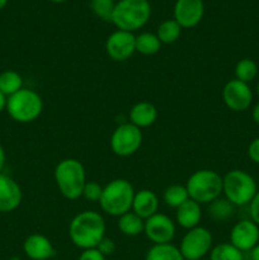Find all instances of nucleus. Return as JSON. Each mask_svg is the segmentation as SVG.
<instances>
[{
    "instance_id": "cd10ccee",
    "label": "nucleus",
    "mask_w": 259,
    "mask_h": 260,
    "mask_svg": "<svg viewBox=\"0 0 259 260\" xmlns=\"http://www.w3.org/2000/svg\"><path fill=\"white\" fill-rule=\"evenodd\" d=\"M243 251L231 243H222L213 246L210 251V260H243Z\"/></svg>"
},
{
    "instance_id": "423d86ee",
    "label": "nucleus",
    "mask_w": 259,
    "mask_h": 260,
    "mask_svg": "<svg viewBox=\"0 0 259 260\" xmlns=\"http://www.w3.org/2000/svg\"><path fill=\"white\" fill-rule=\"evenodd\" d=\"M258 192L256 182L249 173L234 169L222 177V193L235 207L248 206Z\"/></svg>"
},
{
    "instance_id": "412c9836",
    "label": "nucleus",
    "mask_w": 259,
    "mask_h": 260,
    "mask_svg": "<svg viewBox=\"0 0 259 260\" xmlns=\"http://www.w3.org/2000/svg\"><path fill=\"white\" fill-rule=\"evenodd\" d=\"M119 231L126 236H137L144 233L145 220L137 216L136 213L130 211L124 215L119 216L117 222Z\"/></svg>"
},
{
    "instance_id": "473e14b6",
    "label": "nucleus",
    "mask_w": 259,
    "mask_h": 260,
    "mask_svg": "<svg viewBox=\"0 0 259 260\" xmlns=\"http://www.w3.org/2000/svg\"><path fill=\"white\" fill-rule=\"evenodd\" d=\"M78 260H106V256L101 253L96 248L86 249L83 250Z\"/></svg>"
},
{
    "instance_id": "58836bf2",
    "label": "nucleus",
    "mask_w": 259,
    "mask_h": 260,
    "mask_svg": "<svg viewBox=\"0 0 259 260\" xmlns=\"http://www.w3.org/2000/svg\"><path fill=\"white\" fill-rule=\"evenodd\" d=\"M7 4H8V0H0V10H2Z\"/></svg>"
},
{
    "instance_id": "f03ea898",
    "label": "nucleus",
    "mask_w": 259,
    "mask_h": 260,
    "mask_svg": "<svg viewBox=\"0 0 259 260\" xmlns=\"http://www.w3.org/2000/svg\"><path fill=\"white\" fill-rule=\"evenodd\" d=\"M53 177L58 190L66 200L75 201L83 196L84 187L88 180L85 168L78 159L68 157L61 160L56 165Z\"/></svg>"
},
{
    "instance_id": "72a5a7b5",
    "label": "nucleus",
    "mask_w": 259,
    "mask_h": 260,
    "mask_svg": "<svg viewBox=\"0 0 259 260\" xmlns=\"http://www.w3.org/2000/svg\"><path fill=\"white\" fill-rule=\"evenodd\" d=\"M248 156L255 164H259V137L254 139L248 146Z\"/></svg>"
},
{
    "instance_id": "79ce46f5",
    "label": "nucleus",
    "mask_w": 259,
    "mask_h": 260,
    "mask_svg": "<svg viewBox=\"0 0 259 260\" xmlns=\"http://www.w3.org/2000/svg\"><path fill=\"white\" fill-rule=\"evenodd\" d=\"M243 260H251L250 258H248V259H243Z\"/></svg>"
},
{
    "instance_id": "e433bc0d",
    "label": "nucleus",
    "mask_w": 259,
    "mask_h": 260,
    "mask_svg": "<svg viewBox=\"0 0 259 260\" xmlns=\"http://www.w3.org/2000/svg\"><path fill=\"white\" fill-rule=\"evenodd\" d=\"M250 259L251 260H259V244L254 246L250 250Z\"/></svg>"
},
{
    "instance_id": "ddd939ff",
    "label": "nucleus",
    "mask_w": 259,
    "mask_h": 260,
    "mask_svg": "<svg viewBox=\"0 0 259 260\" xmlns=\"http://www.w3.org/2000/svg\"><path fill=\"white\" fill-rule=\"evenodd\" d=\"M230 243L240 251H250L259 244V226L251 220H241L230 231Z\"/></svg>"
},
{
    "instance_id": "9d476101",
    "label": "nucleus",
    "mask_w": 259,
    "mask_h": 260,
    "mask_svg": "<svg viewBox=\"0 0 259 260\" xmlns=\"http://www.w3.org/2000/svg\"><path fill=\"white\" fill-rule=\"evenodd\" d=\"M106 52L113 61H127L136 52V36L131 32L117 29L106 41Z\"/></svg>"
},
{
    "instance_id": "5701e85b",
    "label": "nucleus",
    "mask_w": 259,
    "mask_h": 260,
    "mask_svg": "<svg viewBox=\"0 0 259 260\" xmlns=\"http://www.w3.org/2000/svg\"><path fill=\"white\" fill-rule=\"evenodd\" d=\"M161 48V42L157 38L156 33L144 32L136 36V52L144 56H152Z\"/></svg>"
},
{
    "instance_id": "a19ab883",
    "label": "nucleus",
    "mask_w": 259,
    "mask_h": 260,
    "mask_svg": "<svg viewBox=\"0 0 259 260\" xmlns=\"http://www.w3.org/2000/svg\"><path fill=\"white\" fill-rule=\"evenodd\" d=\"M256 93H258V96H259V81L258 84H256Z\"/></svg>"
},
{
    "instance_id": "393cba45",
    "label": "nucleus",
    "mask_w": 259,
    "mask_h": 260,
    "mask_svg": "<svg viewBox=\"0 0 259 260\" xmlns=\"http://www.w3.org/2000/svg\"><path fill=\"white\" fill-rule=\"evenodd\" d=\"M188 200H189V194H188V190L187 188H185V185H169V187L164 190V193H163V201H164L165 205H167L168 207L175 208V210H177L179 206H182L184 202H187Z\"/></svg>"
},
{
    "instance_id": "c9c22d12",
    "label": "nucleus",
    "mask_w": 259,
    "mask_h": 260,
    "mask_svg": "<svg viewBox=\"0 0 259 260\" xmlns=\"http://www.w3.org/2000/svg\"><path fill=\"white\" fill-rule=\"evenodd\" d=\"M5 160H7V156H5V151H4V149H3L2 145H0V172H2L3 168H4Z\"/></svg>"
},
{
    "instance_id": "dca6fc26",
    "label": "nucleus",
    "mask_w": 259,
    "mask_h": 260,
    "mask_svg": "<svg viewBox=\"0 0 259 260\" xmlns=\"http://www.w3.org/2000/svg\"><path fill=\"white\" fill-rule=\"evenodd\" d=\"M23 251L32 260H48L56 255V250L47 236L32 234L23 243Z\"/></svg>"
},
{
    "instance_id": "a878e982",
    "label": "nucleus",
    "mask_w": 259,
    "mask_h": 260,
    "mask_svg": "<svg viewBox=\"0 0 259 260\" xmlns=\"http://www.w3.org/2000/svg\"><path fill=\"white\" fill-rule=\"evenodd\" d=\"M180 33H182V27L174 19L164 20L157 27L156 30V36L160 40V42H161V45L163 43L170 45V43L177 42L178 38L180 37Z\"/></svg>"
},
{
    "instance_id": "4468645a",
    "label": "nucleus",
    "mask_w": 259,
    "mask_h": 260,
    "mask_svg": "<svg viewBox=\"0 0 259 260\" xmlns=\"http://www.w3.org/2000/svg\"><path fill=\"white\" fill-rule=\"evenodd\" d=\"M205 5L202 0H177L174 20L182 28H193L202 20Z\"/></svg>"
},
{
    "instance_id": "6ab92c4d",
    "label": "nucleus",
    "mask_w": 259,
    "mask_h": 260,
    "mask_svg": "<svg viewBox=\"0 0 259 260\" xmlns=\"http://www.w3.org/2000/svg\"><path fill=\"white\" fill-rule=\"evenodd\" d=\"M130 123L135 124L136 127L146 128L152 126L157 119V109L150 102H139L135 104L130 111Z\"/></svg>"
},
{
    "instance_id": "b1692460",
    "label": "nucleus",
    "mask_w": 259,
    "mask_h": 260,
    "mask_svg": "<svg viewBox=\"0 0 259 260\" xmlns=\"http://www.w3.org/2000/svg\"><path fill=\"white\" fill-rule=\"evenodd\" d=\"M23 89V79L14 70H7L0 74V91L7 98Z\"/></svg>"
},
{
    "instance_id": "f704fd0d",
    "label": "nucleus",
    "mask_w": 259,
    "mask_h": 260,
    "mask_svg": "<svg viewBox=\"0 0 259 260\" xmlns=\"http://www.w3.org/2000/svg\"><path fill=\"white\" fill-rule=\"evenodd\" d=\"M251 118L256 124H259V103H256L251 109Z\"/></svg>"
},
{
    "instance_id": "2eb2a0df",
    "label": "nucleus",
    "mask_w": 259,
    "mask_h": 260,
    "mask_svg": "<svg viewBox=\"0 0 259 260\" xmlns=\"http://www.w3.org/2000/svg\"><path fill=\"white\" fill-rule=\"evenodd\" d=\"M22 189L9 175L0 173V212H12L22 203Z\"/></svg>"
},
{
    "instance_id": "c85d7f7f",
    "label": "nucleus",
    "mask_w": 259,
    "mask_h": 260,
    "mask_svg": "<svg viewBox=\"0 0 259 260\" xmlns=\"http://www.w3.org/2000/svg\"><path fill=\"white\" fill-rule=\"evenodd\" d=\"M116 2L114 0H90V8L94 14L104 22H111Z\"/></svg>"
},
{
    "instance_id": "bb28decb",
    "label": "nucleus",
    "mask_w": 259,
    "mask_h": 260,
    "mask_svg": "<svg viewBox=\"0 0 259 260\" xmlns=\"http://www.w3.org/2000/svg\"><path fill=\"white\" fill-rule=\"evenodd\" d=\"M234 73H235L236 80L249 84L258 75V65L251 58H241L236 62Z\"/></svg>"
},
{
    "instance_id": "4c0bfd02",
    "label": "nucleus",
    "mask_w": 259,
    "mask_h": 260,
    "mask_svg": "<svg viewBox=\"0 0 259 260\" xmlns=\"http://www.w3.org/2000/svg\"><path fill=\"white\" fill-rule=\"evenodd\" d=\"M7 101H8L7 96H5L4 94L0 91V113H2L5 108H7Z\"/></svg>"
},
{
    "instance_id": "7c9ffc66",
    "label": "nucleus",
    "mask_w": 259,
    "mask_h": 260,
    "mask_svg": "<svg viewBox=\"0 0 259 260\" xmlns=\"http://www.w3.org/2000/svg\"><path fill=\"white\" fill-rule=\"evenodd\" d=\"M96 249H98L104 256H108V255H112V254L116 251V244H114V241L112 240V239H108L104 236V238L102 239L101 243L98 244Z\"/></svg>"
},
{
    "instance_id": "4be33fe9",
    "label": "nucleus",
    "mask_w": 259,
    "mask_h": 260,
    "mask_svg": "<svg viewBox=\"0 0 259 260\" xmlns=\"http://www.w3.org/2000/svg\"><path fill=\"white\" fill-rule=\"evenodd\" d=\"M145 260H184L179 248L170 244H157L147 250Z\"/></svg>"
},
{
    "instance_id": "9b49d317",
    "label": "nucleus",
    "mask_w": 259,
    "mask_h": 260,
    "mask_svg": "<svg viewBox=\"0 0 259 260\" xmlns=\"http://www.w3.org/2000/svg\"><path fill=\"white\" fill-rule=\"evenodd\" d=\"M175 223L169 216L164 213H155L145 220L144 234L154 245L170 244L175 236Z\"/></svg>"
},
{
    "instance_id": "f8f14e48",
    "label": "nucleus",
    "mask_w": 259,
    "mask_h": 260,
    "mask_svg": "<svg viewBox=\"0 0 259 260\" xmlns=\"http://www.w3.org/2000/svg\"><path fill=\"white\" fill-rule=\"evenodd\" d=\"M222 99L229 109L234 112H243L251 106L253 91L249 84L233 79L223 86Z\"/></svg>"
},
{
    "instance_id": "6e6552de",
    "label": "nucleus",
    "mask_w": 259,
    "mask_h": 260,
    "mask_svg": "<svg viewBox=\"0 0 259 260\" xmlns=\"http://www.w3.org/2000/svg\"><path fill=\"white\" fill-rule=\"evenodd\" d=\"M212 244L211 231L203 226H197L187 230L180 241L179 250L184 260H201L210 253Z\"/></svg>"
},
{
    "instance_id": "2f4dec72",
    "label": "nucleus",
    "mask_w": 259,
    "mask_h": 260,
    "mask_svg": "<svg viewBox=\"0 0 259 260\" xmlns=\"http://www.w3.org/2000/svg\"><path fill=\"white\" fill-rule=\"evenodd\" d=\"M249 212H250V220L259 226V190L249 203Z\"/></svg>"
},
{
    "instance_id": "39448f33",
    "label": "nucleus",
    "mask_w": 259,
    "mask_h": 260,
    "mask_svg": "<svg viewBox=\"0 0 259 260\" xmlns=\"http://www.w3.org/2000/svg\"><path fill=\"white\" fill-rule=\"evenodd\" d=\"M190 200L200 205H208L221 197L222 177L211 169H201L193 173L185 183Z\"/></svg>"
},
{
    "instance_id": "f3484780",
    "label": "nucleus",
    "mask_w": 259,
    "mask_h": 260,
    "mask_svg": "<svg viewBox=\"0 0 259 260\" xmlns=\"http://www.w3.org/2000/svg\"><path fill=\"white\" fill-rule=\"evenodd\" d=\"M159 210V198L156 193L150 189H141L135 193L134 203H132V212L136 213L144 220L157 213Z\"/></svg>"
},
{
    "instance_id": "20e7f679",
    "label": "nucleus",
    "mask_w": 259,
    "mask_h": 260,
    "mask_svg": "<svg viewBox=\"0 0 259 260\" xmlns=\"http://www.w3.org/2000/svg\"><path fill=\"white\" fill-rule=\"evenodd\" d=\"M151 7L147 0H119L116 3L112 20L117 29L134 33L150 19Z\"/></svg>"
},
{
    "instance_id": "1a4fd4ad",
    "label": "nucleus",
    "mask_w": 259,
    "mask_h": 260,
    "mask_svg": "<svg viewBox=\"0 0 259 260\" xmlns=\"http://www.w3.org/2000/svg\"><path fill=\"white\" fill-rule=\"evenodd\" d=\"M111 149L117 156L127 157L139 151L142 144V132L135 124L126 122L116 127L111 136Z\"/></svg>"
},
{
    "instance_id": "aec40b11",
    "label": "nucleus",
    "mask_w": 259,
    "mask_h": 260,
    "mask_svg": "<svg viewBox=\"0 0 259 260\" xmlns=\"http://www.w3.org/2000/svg\"><path fill=\"white\" fill-rule=\"evenodd\" d=\"M207 212L208 216L216 222H226L235 213V206L230 201L226 200L225 197H218L217 200L208 203Z\"/></svg>"
},
{
    "instance_id": "0eeeda50",
    "label": "nucleus",
    "mask_w": 259,
    "mask_h": 260,
    "mask_svg": "<svg viewBox=\"0 0 259 260\" xmlns=\"http://www.w3.org/2000/svg\"><path fill=\"white\" fill-rule=\"evenodd\" d=\"M5 109L15 122L30 123L42 113L43 101L37 91L23 88L8 98Z\"/></svg>"
},
{
    "instance_id": "ea45409f",
    "label": "nucleus",
    "mask_w": 259,
    "mask_h": 260,
    "mask_svg": "<svg viewBox=\"0 0 259 260\" xmlns=\"http://www.w3.org/2000/svg\"><path fill=\"white\" fill-rule=\"evenodd\" d=\"M51 2H53V3H63V2H66V0H51Z\"/></svg>"
},
{
    "instance_id": "c756f323",
    "label": "nucleus",
    "mask_w": 259,
    "mask_h": 260,
    "mask_svg": "<svg viewBox=\"0 0 259 260\" xmlns=\"http://www.w3.org/2000/svg\"><path fill=\"white\" fill-rule=\"evenodd\" d=\"M102 193H103V187L99 183L86 182L81 197H84L89 202H99L102 197Z\"/></svg>"
},
{
    "instance_id": "a211bd4d",
    "label": "nucleus",
    "mask_w": 259,
    "mask_h": 260,
    "mask_svg": "<svg viewBox=\"0 0 259 260\" xmlns=\"http://www.w3.org/2000/svg\"><path fill=\"white\" fill-rule=\"evenodd\" d=\"M175 220L180 228L185 230H190L193 228L200 226L202 220V208L200 203L195 202L193 200H188L182 206L175 210Z\"/></svg>"
},
{
    "instance_id": "f257e3e1",
    "label": "nucleus",
    "mask_w": 259,
    "mask_h": 260,
    "mask_svg": "<svg viewBox=\"0 0 259 260\" xmlns=\"http://www.w3.org/2000/svg\"><path fill=\"white\" fill-rule=\"evenodd\" d=\"M106 236V222L103 216L95 211H83L71 220L69 238L81 250L94 249Z\"/></svg>"
},
{
    "instance_id": "7ed1b4c3",
    "label": "nucleus",
    "mask_w": 259,
    "mask_h": 260,
    "mask_svg": "<svg viewBox=\"0 0 259 260\" xmlns=\"http://www.w3.org/2000/svg\"><path fill=\"white\" fill-rule=\"evenodd\" d=\"M135 193L134 187L127 179H113L103 187V193L99 201L102 211L113 217H119L130 212L132 210Z\"/></svg>"
}]
</instances>
